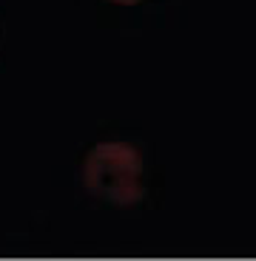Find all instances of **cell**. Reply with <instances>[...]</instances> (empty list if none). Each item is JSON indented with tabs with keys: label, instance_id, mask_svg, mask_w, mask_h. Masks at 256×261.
I'll return each instance as SVG.
<instances>
[{
	"label": "cell",
	"instance_id": "1",
	"mask_svg": "<svg viewBox=\"0 0 256 261\" xmlns=\"http://www.w3.org/2000/svg\"><path fill=\"white\" fill-rule=\"evenodd\" d=\"M143 165L131 148L103 145L85 162V185L94 196L114 204H131L143 196Z\"/></svg>",
	"mask_w": 256,
	"mask_h": 261
},
{
	"label": "cell",
	"instance_id": "2",
	"mask_svg": "<svg viewBox=\"0 0 256 261\" xmlns=\"http://www.w3.org/2000/svg\"><path fill=\"white\" fill-rule=\"evenodd\" d=\"M120 3H131V0H120Z\"/></svg>",
	"mask_w": 256,
	"mask_h": 261
}]
</instances>
